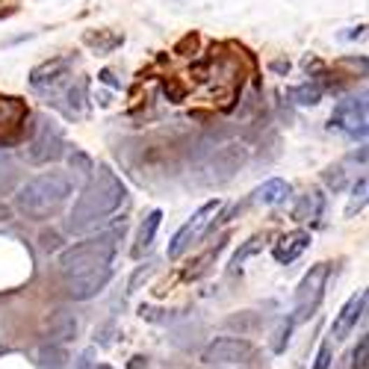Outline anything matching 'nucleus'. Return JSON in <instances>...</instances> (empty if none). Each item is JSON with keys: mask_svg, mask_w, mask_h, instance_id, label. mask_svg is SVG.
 Returning <instances> with one entry per match:
<instances>
[{"mask_svg": "<svg viewBox=\"0 0 369 369\" xmlns=\"http://www.w3.org/2000/svg\"><path fill=\"white\" fill-rule=\"evenodd\" d=\"M124 198H127V187L122 183V178L110 166H101L98 171H92V180L83 187L80 198L74 201L68 213V228L86 231L92 225H98L101 219L113 216L124 204Z\"/></svg>", "mask_w": 369, "mask_h": 369, "instance_id": "nucleus-1", "label": "nucleus"}, {"mask_svg": "<svg viewBox=\"0 0 369 369\" xmlns=\"http://www.w3.org/2000/svg\"><path fill=\"white\" fill-rule=\"evenodd\" d=\"M71 178L62 171H45L38 178H30L24 187L15 192V210L21 216L33 222H45L57 216L62 204L71 198Z\"/></svg>", "mask_w": 369, "mask_h": 369, "instance_id": "nucleus-2", "label": "nucleus"}, {"mask_svg": "<svg viewBox=\"0 0 369 369\" xmlns=\"http://www.w3.org/2000/svg\"><path fill=\"white\" fill-rule=\"evenodd\" d=\"M113 257H115V233H101V236H92L86 243L71 245L68 252H62L59 269H62L65 278H74V275L110 266Z\"/></svg>", "mask_w": 369, "mask_h": 369, "instance_id": "nucleus-3", "label": "nucleus"}, {"mask_svg": "<svg viewBox=\"0 0 369 369\" xmlns=\"http://www.w3.org/2000/svg\"><path fill=\"white\" fill-rule=\"evenodd\" d=\"M248 163V148L243 142H228L216 148L213 154L204 160V166L198 168V183L201 187H222V183L233 180Z\"/></svg>", "mask_w": 369, "mask_h": 369, "instance_id": "nucleus-4", "label": "nucleus"}, {"mask_svg": "<svg viewBox=\"0 0 369 369\" xmlns=\"http://www.w3.org/2000/svg\"><path fill=\"white\" fill-rule=\"evenodd\" d=\"M328 263H319V266H313L305 278H301L298 289H296V316L293 322H305L308 316H313V310L319 308V301L325 296V284H328Z\"/></svg>", "mask_w": 369, "mask_h": 369, "instance_id": "nucleus-5", "label": "nucleus"}, {"mask_svg": "<svg viewBox=\"0 0 369 369\" xmlns=\"http://www.w3.org/2000/svg\"><path fill=\"white\" fill-rule=\"evenodd\" d=\"M222 210V201L219 198H213V201H207L204 207H198L195 210V216L187 222V225H183L178 233H175V240H171V245H168V257L171 260H178V257H183L192 248V243L198 240V236L210 228V222L216 219V213Z\"/></svg>", "mask_w": 369, "mask_h": 369, "instance_id": "nucleus-6", "label": "nucleus"}, {"mask_svg": "<svg viewBox=\"0 0 369 369\" xmlns=\"http://www.w3.org/2000/svg\"><path fill=\"white\" fill-rule=\"evenodd\" d=\"M65 148V139H62V130L54 122H42L36 130V136L27 145V160L33 166H48V163H57L62 157Z\"/></svg>", "mask_w": 369, "mask_h": 369, "instance_id": "nucleus-7", "label": "nucleus"}, {"mask_svg": "<svg viewBox=\"0 0 369 369\" xmlns=\"http://www.w3.org/2000/svg\"><path fill=\"white\" fill-rule=\"evenodd\" d=\"M254 354V346L243 337H219L207 342L201 352V361L207 366H231V363H245Z\"/></svg>", "mask_w": 369, "mask_h": 369, "instance_id": "nucleus-8", "label": "nucleus"}, {"mask_svg": "<svg viewBox=\"0 0 369 369\" xmlns=\"http://www.w3.org/2000/svg\"><path fill=\"white\" fill-rule=\"evenodd\" d=\"M366 98H349V101H340L334 113H331V127L342 130L349 136H366Z\"/></svg>", "mask_w": 369, "mask_h": 369, "instance_id": "nucleus-9", "label": "nucleus"}, {"mask_svg": "<svg viewBox=\"0 0 369 369\" xmlns=\"http://www.w3.org/2000/svg\"><path fill=\"white\" fill-rule=\"evenodd\" d=\"M110 278H113V266L74 275V278H68V284H65V293H68V298H74V301H89L110 284Z\"/></svg>", "mask_w": 369, "mask_h": 369, "instance_id": "nucleus-10", "label": "nucleus"}, {"mask_svg": "<svg viewBox=\"0 0 369 369\" xmlns=\"http://www.w3.org/2000/svg\"><path fill=\"white\" fill-rule=\"evenodd\" d=\"M366 289H361L358 296H352L346 305H342V310L334 316V325H331V337L340 342V340H346L352 334V328L358 325V319H363V313H366Z\"/></svg>", "mask_w": 369, "mask_h": 369, "instance_id": "nucleus-11", "label": "nucleus"}, {"mask_svg": "<svg viewBox=\"0 0 369 369\" xmlns=\"http://www.w3.org/2000/svg\"><path fill=\"white\" fill-rule=\"evenodd\" d=\"M77 328H80V322H77V316L71 310H54V316L48 319V328H45V340L50 342V346H65V342H71L77 337Z\"/></svg>", "mask_w": 369, "mask_h": 369, "instance_id": "nucleus-12", "label": "nucleus"}, {"mask_svg": "<svg viewBox=\"0 0 369 369\" xmlns=\"http://www.w3.org/2000/svg\"><path fill=\"white\" fill-rule=\"evenodd\" d=\"M308 245H310V233L308 231H293V233H287L284 240L275 245V260L278 263H293V260H298L301 254L308 252Z\"/></svg>", "mask_w": 369, "mask_h": 369, "instance_id": "nucleus-13", "label": "nucleus"}, {"mask_svg": "<svg viewBox=\"0 0 369 369\" xmlns=\"http://www.w3.org/2000/svg\"><path fill=\"white\" fill-rule=\"evenodd\" d=\"M287 195H289V183L281 178H272V180L263 183V187L254 189V201L263 207H275V204L287 201Z\"/></svg>", "mask_w": 369, "mask_h": 369, "instance_id": "nucleus-14", "label": "nucleus"}, {"mask_svg": "<svg viewBox=\"0 0 369 369\" xmlns=\"http://www.w3.org/2000/svg\"><path fill=\"white\" fill-rule=\"evenodd\" d=\"M68 59H54V62H42L38 68H33V74H30V83L36 86V89H42V86H48V83H57L59 77H65L68 74Z\"/></svg>", "mask_w": 369, "mask_h": 369, "instance_id": "nucleus-15", "label": "nucleus"}, {"mask_svg": "<svg viewBox=\"0 0 369 369\" xmlns=\"http://www.w3.org/2000/svg\"><path fill=\"white\" fill-rule=\"evenodd\" d=\"M322 210H325L322 195L319 192H308V195H301L298 204L293 207V219L296 222H313V219L322 216Z\"/></svg>", "mask_w": 369, "mask_h": 369, "instance_id": "nucleus-16", "label": "nucleus"}, {"mask_svg": "<svg viewBox=\"0 0 369 369\" xmlns=\"http://www.w3.org/2000/svg\"><path fill=\"white\" fill-rule=\"evenodd\" d=\"M160 222H163V210H151V213L145 216V222L139 225V236H136V254L148 252V248L154 245V236H157V231H160Z\"/></svg>", "mask_w": 369, "mask_h": 369, "instance_id": "nucleus-17", "label": "nucleus"}, {"mask_svg": "<svg viewBox=\"0 0 369 369\" xmlns=\"http://www.w3.org/2000/svg\"><path fill=\"white\" fill-rule=\"evenodd\" d=\"M86 45L95 48L98 54H113L115 48L124 45V36L110 33V30H98V33H86Z\"/></svg>", "mask_w": 369, "mask_h": 369, "instance_id": "nucleus-18", "label": "nucleus"}, {"mask_svg": "<svg viewBox=\"0 0 369 369\" xmlns=\"http://www.w3.org/2000/svg\"><path fill=\"white\" fill-rule=\"evenodd\" d=\"M289 98H293L296 103H301V107H316V103L322 101V89L313 86V83H305V86L289 89Z\"/></svg>", "mask_w": 369, "mask_h": 369, "instance_id": "nucleus-19", "label": "nucleus"}, {"mask_svg": "<svg viewBox=\"0 0 369 369\" xmlns=\"http://www.w3.org/2000/svg\"><path fill=\"white\" fill-rule=\"evenodd\" d=\"M260 248H263V236H252V240H248V243L240 248V252H236V254L231 257V269L236 272V269H240L248 257H254V254L260 252Z\"/></svg>", "mask_w": 369, "mask_h": 369, "instance_id": "nucleus-20", "label": "nucleus"}, {"mask_svg": "<svg viewBox=\"0 0 369 369\" xmlns=\"http://www.w3.org/2000/svg\"><path fill=\"white\" fill-rule=\"evenodd\" d=\"M322 180H325V187L334 189V192H342V189H346V171H342V166L325 168V171H322Z\"/></svg>", "mask_w": 369, "mask_h": 369, "instance_id": "nucleus-21", "label": "nucleus"}, {"mask_svg": "<svg viewBox=\"0 0 369 369\" xmlns=\"http://www.w3.org/2000/svg\"><path fill=\"white\" fill-rule=\"evenodd\" d=\"M366 189H369V183H366V178H361L358 180V187H354V198H352V204H349V216H354V210H361L363 204H366Z\"/></svg>", "mask_w": 369, "mask_h": 369, "instance_id": "nucleus-22", "label": "nucleus"}, {"mask_svg": "<svg viewBox=\"0 0 369 369\" xmlns=\"http://www.w3.org/2000/svg\"><path fill=\"white\" fill-rule=\"evenodd\" d=\"M366 354H369V340L361 337V342L352 352V369H366Z\"/></svg>", "mask_w": 369, "mask_h": 369, "instance_id": "nucleus-23", "label": "nucleus"}, {"mask_svg": "<svg viewBox=\"0 0 369 369\" xmlns=\"http://www.w3.org/2000/svg\"><path fill=\"white\" fill-rule=\"evenodd\" d=\"M68 163L77 168V171H80V175H92V171H95V166H92V160H89V157L83 154V151H71V157H68Z\"/></svg>", "mask_w": 369, "mask_h": 369, "instance_id": "nucleus-24", "label": "nucleus"}, {"mask_svg": "<svg viewBox=\"0 0 369 369\" xmlns=\"http://www.w3.org/2000/svg\"><path fill=\"white\" fill-rule=\"evenodd\" d=\"M293 325H296L293 319H287V322L281 325L278 340H275V346H272V349H275V354H284V352H287V346H289V334H293Z\"/></svg>", "mask_w": 369, "mask_h": 369, "instance_id": "nucleus-25", "label": "nucleus"}, {"mask_svg": "<svg viewBox=\"0 0 369 369\" xmlns=\"http://www.w3.org/2000/svg\"><path fill=\"white\" fill-rule=\"evenodd\" d=\"M313 369H331V342H322L319 352H316V361H313Z\"/></svg>", "mask_w": 369, "mask_h": 369, "instance_id": "nucleus-26", "label": "nucleus"}, {"mask_svg": "<svg viewBox=\"0 0 369 369\" xmlns=\"http://www.w3.org/2000/svg\"><path fill=\"white\" fill-rule=\"evenodd\" d=\"M151 272H154V263H145V266H139V269H136V275L130 278V293H136L139 284L151 278Z\"/></svg>", "mask_w": 369, "mask_h": 369, "instance_id": "nucleus-27", "label": "nucleus"}, {"mask_svg": "<svg viewBox=\"0 0 369 369\" xmlns=\"http://www.w3.org/2000/svg\"><path fill=\"white\" fill-rule=\"evenodd\" d=\"M12 178H15V171H12V166L6 160H0V187H9Z\"/></svg>", "mask_w": 369, "mask_h": 369, "instance_id": "nucleus-28", "label": "nucleus"}, {"mask_svg": "<svg viewBox=\"0 0 369 369\" xmlns=\"http://www.w3.org/2000/svg\"><path fill=\"white\" fill-rule=\"evenodd\" d=\"M42 363L48 366V363H54V366H59L62 363V352H57V349H42Z\"/></svg>", "mask_w": 369, "mask_h": 369, "instance_id": "nucleus-29", "label": "nucleus"}, {"mask_svg": "<svg viewBox=\"0 0 369 369\" xmlns=\"http://www.w3.org/2000/svg\"><path fill=\"white\" fill-rule=\"evenodd\" d=\"M275 71H289V62H272Z\"/></svg>", "mask_w": 369, "mask_h": 369, "instance_id": "nucleus-30", "label": "nucleus"}]
</instances>
